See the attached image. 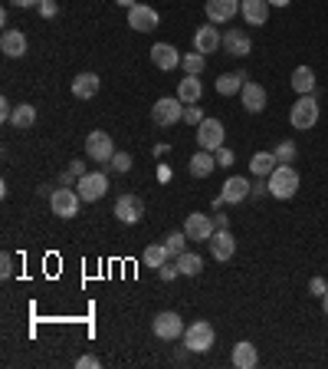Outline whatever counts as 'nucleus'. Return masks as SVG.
Masks as SVG:
<instances>
[{"label": "nucleus", "instance_id": "f257e3e1", "mask_svg": "<svg viewBox=\"0 0 328 369\" xmlns=\"http://www.w3.org/2000/svg\"><path fill=\"white\" fill-rule=\"evenodd\" d=\"M299 172L292 168V165H286V162H279L276 165V172L266 178V184H269V195L273 198H279V201H289V198H296V192H299Z\"/></svg>", "mask_w": 328, "mask_h": 369}, {"label": "nucleus", "instance_id": "f03ea898", "mask_svg": "<svg viewBox=\"0 0 328 369\" xmlns=\"http://www.w3.org/2000/svg\"><path fill=\"white\" fill-rule=\"evenodd\" d=\"M181 339H184V346L190 353H210L214 343H217V333H214V327H210L207 320H197V323H188V330H184Z\"/></svg>", "mask_w": 328, "mask_h": 369}, {"label": "nucleus", "instance_id": "7ed1b4c3", "mask_svg": "<svg viewBox=\"0 0 328 369\" xmlns=\"http://www.w3.org/2000/svg\"><path fill=\"white\" fill-rule=\"evenodd\" d=\"M289 123H292V129H299V132L315 129V123H318V99H315V92H312V96H299L296 106H292V113H289Z\"/></svg>", "mask_w": 328, "mask_h": 369}, {"label": "nucleus", "instance_id": "20e7f679", "mask_svg": "<svg viewBox=\"0 0 328 369\" xmlns=\"http://www.w3.org/2000/svg\"><path fill=\"white\" fill-rule=\"evenodd\" d=\"M151 119H155V125H161V129L184 123V103H181L178 96H164V99H158V103L151 106Z\"/></svg>", "mask_w": 328, "mask_h": 369}, {"label": "nucleus", "instance_id": "39448f33", "mask_svg": "<svg viewBox=\"0 0 328 369\" xmlns=\"http://www.w3.org/2000/svg\"><path fill=\"white\" fill-rule=\"evenodd\" d=\"M112 155H115V142H112V135L102 132V129L89 132V139H86V158H92V162H99V165H109Z\"/></svg>", "mask_w": 328, "mask_h": 369}, {"label": "nucleus", "instance_id": "423d86ee", "mask_svg": "<svg viewBox=\"0 0 328 369\" xmlns=\"http://www.w3.org/2000/svg\"><path fill=\"white\" fill-rule=\"evenodd\" d=\"M79 201H82V195L72 192V188H66V184L56 188V192H50V208L56 218H76L79 215Z\"/></svg>", "mask_w": 328, "mask_h": 369}, {"label": "nucleus", "instance_id": "0eeeda50", "mask_svg": "<svg viewBox=\"0 0 328 369\" xmlns=\"http://www.w3.org/2000/svg\"><path fill=\"white\" fill-rule=\"evenodd\" d=\"M184 330H188V327H184V320H181L174 310L158 313L155 323H151V333H155L158 339H181V337H184Z\"/></svg>", "mask_w": 328, "mask_h": 369}, {"label": "nucleus", "instance_id": "6e6552de", "mask_svg": "<svg viewBox=\"0 0 328 369\" xmlns=\"http://www.w3.org/2000/svg\"><path fill=\"white\" fill-rule=\"evenodd\" d=\"M207 244H210V257L220 261V264H230V257L237 254V237L230 234V227H217Z\"/></svg>", "mask_w": 328, "mask_h": 369}, {"label": "nucleus", "instance_id": "1a4fd4ad", "mask_svg": "<svg viewBox=\"0 0 328 369\" xmlns=\"http://www.w3.org/2000/svg\"><path fill=\"white\" fill-rule=\"evenodd\" d=\"M223 139H227V129H223L220 119H204V123L197 125V145H200V149L217 152L220 145H223Z\"/></svg>", "mask_w": 328, "mask_h": 369}, {"label": "nucleus", "instance_id": "9d476101", "mask_svg": "<svg viewBox=\"0 0 328 369\" xmlns=\"http://www.w3.org/2000/svg\"><path fill=\"white\" fill-rule=\"evenodd\" d=\"M76 192L82 195V201H99L109 192V178H105V172H86L76 184Z\"/></svg>", "mask_w": 328, "mask_h": 369}, {"label": "nucleus", "instance_id": "9b49d317", "mask_svg": "<svg viewBox=\"0 0 328 369\" xmlns=\"http://www.w3.org/2000/svg\"><path fill=\"white\" fill-rule=\"evenodd\" d=\"M115 218H119L122 225H138L141 218H145V201L138 195H122L115 201Z\"/></svg>", "mask_w": 328, "mask_h": 369}, {"label": "nucleus", "instance_id": "f8f14e48", "mask_svg": "<svg viewBox=\"0 0 328 369\" xmlns=\"http://www.w3.org/2000/svg\"><path fill=\"white\" fill-rule=\"evenodd\" d=\"M253 195V182L249 178H243V175H233V178H227L223 182V205H240V201H247V198Z\"/></svg>", "mask_w": 328, "mask_h": 369}, {"label": "nucleus", "instance_id": "ddd939ff", "mask_svg": "<svg viewBox=\"0 0 328 369\" xmlns=\"http://www.w3.org/2000/svg\"><path fill=\"white\" fill-rule=\"evenodd\" d=\"M214 231H217L214 218L200 215V211L188 215V221H184V234H188L190 241H210V237H214Z\"/></svg>", "mask_w": 328, "mask_h": 369}, {"label": "nucleus", "instance_id": "4468645a", "mask_svg": "<svg viewBox=\"0 0 328 369\" xmlns=\"http://www.w3.org/2000/svg\"><path fill=\"white\" fill-rule=\"evenodd\" d=\"M129 27L138 33L155 30L158 27V11L148 7V4H135V7H129Z\"/></svg>", "mask_w": 328, "mask_h": 369}, {"label": "nucleus", "instance_id": "2eb2a0df", "mask_svg": "<svg viewBox=\"0 0 328 369\" xmlns=\"http://www.w3.org/2000/svg\"><path fill=\"white\" fill-rule=\"evenodd\" d=\"M204 13H207V23H230L240 13V0H207Z\"/></svg>", "mask_w": 328, "mask_h": 369}, {"label": "nucleus", "instance_id": "dca6fc26", "mask_svg": "<svg viewBox=\"0 0 328 369\" xmlns=\"http://www.w3.org/2000/svg\"><path fill=\"white\" fill-rule=\"evenodd\" d=\"M220 46H223V33L217 30V23H207V27H197V33H194V50L197 53H217Z\"/></svg>", "mask_w": 328, "mask_h": 369}, {"label": "nucleus", "instance_id": "f3484780", "mask_svg": "<svg viewBox=\"0 0 328 369\" xmlns=\"http://www.w3.org/2000/svg\"><path fill=\"white\" fill-rule=\"evenodd\" d=\"M240 99H243V109L253 115H259L266 109V89L259 86L256 80H247L243 82V89H240Z\"/></svg>", "mask_w": 328, "mask_h": 369}, {"label": "nucleus", "instance_id": "a211bd4d", "mask_svg": "<svg viewBox=\"0 0 328 369\" xmlns=\"http://www.w3.org/2000/svg\"><path fill=\"white\" fill-rule=\"evenodd\" d=\"M223 50L230 53V56H249L253 53V40H249L247 30H240V27H230L227 33H223Z\"/></svg>", "mask_w": 328, "mask_h": 369}, {"label": "nucleus", "instance_id": "6ab92c4d", "mask_svg": "<svg viewBox=\"0 0 328 369\" xmlns=\"http://www.w3.org/2000/svg\"><path fill=\"white\" fill-rule=\"evenodd\" d=\"M240 13L249 27H263L269 20V0H240Z\"/></svg>", "mask_w": 328, "mask_h": 369}, {"label": "nucleus", "instance_id": "aec40b11", "mask_svg": "<svg viewBox=\"0 0 328 369\" xmlns=\"http://www.w3.org/2000/svg\"><path fill=\"white\" fill-rule=\"evenodd\" d=\"M151 63H155V66H158V70H178L181 66V53L174 50V46H171V43H155V46H151Z\"/></svg>", "mask_w": 328, "mask_h": 369}, {"label": "nucleus", "instance_id": "412c9836", "mask_svg": "<svg viewBox=\"0 0 328 369\" xmlns=\"http://www.w3.org/2000/svg\"><path fill=\"white\" fill-rule=\"evenodd\" d=\"M178 99L184 106H197L204 99V82H200V76H184L178 82Z\"/></svg>", "mask_w": 328, "mask_h": 369}, {"label": "nucleus", "instance_id": "4be33fe9", "mask_svg": "<svg viewBox=\"0 0 328 369\" xmlns=\"http://www.w3.org/2000/svg\"><path fill=\"white\" fill-rule=\"evenodd\" d=\"M230 359H233V366L237 369H256L259 353H256V346H253L249 339H240L237 346H233V353H230Z\"/></svg>", "mask_w": 328, "mask_h": 369}, {"label": "nucleus", "instance_id": "5701e85b", "mask_svg": "<svg viewBox=\"0 0 328 369\" xmlns=\"http://www.w3.org/2000/svg\"><path fill=\"white\" fill-rule=\"evenodd\" d=\"M217 168V155L207 152V149H200V152L190 155V162H188V172L194 175V178H207L210 172Z\"/></svg>", "mask_w": 328, "mask_h": 369}, {"label": "nucleus", "instance_id": "b1692460", "mask_svg": "<svg viewBox=\"0 0 328 369\" xmlns=\"http://www.w3.org/2000/svg\"><path fill=\"white\" fill-rule=\"evenodd\" d=\"M102 80H99V73H79L76 80H72V96L76 99H92L96 92H99Z\"/></svg>", "mask_w": 328, "mask_h": 369}, {"label": "nucleus", "instance_id": "393cba45", "mask_svg": "<svg viewBox=\"0 0 328 369\" xmlns=\"http://www.w3.org/2000/svg\"><path fill=\"white\" fill-rule=\"evenodd\" d=\"M0 53L4 56H23L27 53V37H23L20 30H4V37H0Z\"/></svg>", "mask_w": 328, "mask_h": 369}, {"label": "nucleus", "instance_id": "a878e982", "mask_svg": "<svg viewBox=\"0 0 328 369\" xmlns=\"http://www.w3.org/2000/svg\"><path fill=\"white\" fill-rule=\"evenodd\" d=\"M292 89L299 96H312L315 92V70L312 66H296L292 70Z\"/></svg>", "mask_w": 328, "mask_h": 369}, {"label": "nucleus", "instance_id": "bb28decb", "mask_svg": "<svg viewBox=\"0 0 328 369\" xmlns=\"http://www.w3.org/2000/svg\"><path fill=\"white\" fill-rule=\"evenodd\" d=\"M276 165H279L276 152H256L249 158V172L256 175V178H269V175L276 172Z\"/></svg>", "mask_w": 328, "mask_h": 369}, {"label": "nucleus", "instance_id": "cd10ccee", "mask_svg": "<svg viewBox=\"0 0 328 369\" xmlns=\"http://www.w3.org/2000/svg\"><path fill=\"white\" fill-rule=\"evenodd\" d=\"M243 82H247V70H237V73H223L217 80V92L220 96H237L243 89Z\"/></svg>", "mask_w": 328, "mask_h": 369}, {"label": "nucleus", "instance_id": "c85d7f7f", "mask_svg": "<svg viewBox=\"0 0 328 369\" xmlns=\"http://www.w3.org/2000/svg\"><path fill=\"white\" fill-rule=\"evenodd\" d=\"M11 125H13V129H33V125H37V109H33L30 103H20V106H13Z\"/></svg>", "mask_w": 328, "mask_h": 369}, {"label": "nucleus", "instance_id": "c756f323", "mask_svg": "<svg viewBox=\"0 0 328 369\" xmlns=\"http://www.w3.org/2000/svg\"><path fill=\"white\" fill-rule=\"evenodd\" d=\"M168 247L164 244H148L145 247V254H141V264H148V267H155V270H158V267H164L168 264Z\"/></svg>", "mask_w": 328, "mask_h": 369}, {"label": "nucleus", "instance_id": "7c9ffc66", "mask_svg": "<svg viewBox=\"0 0 328 369\" xmlns=\"http://www.w3.org/2000/svg\"><path fill=\"white\" fill-rule=\"evenodd\" d=\"M181 70L188 73V76H200V73L207 70V56H204V53H184V56H181Z\"/></svg>", "mask_w": 328, "mask_h": 369}, {"label": "nucleus", "instance_id": "2f4dec72", "mask_svg": "<svg viewBox=\"0 0 328 369\" xmlns=\"http://www.w3.org/2000/svg\"><path fill=\"white\" fill-rule=\"evenodd\" d=\"M178 270L184 277H197L200 270H204V257L200 254H190V251H184V254L178 257Z\"/></svg>", "mask_w": 328, "mask_h": 369}, {"label": "nucleus", "instance_id": "473e14b6", "mask_svg": "<svg viewBox=\"0 0 328 369\" xmlns=\"http://www.w3.org/2000/svg\"><path fill=\"white\" fill-rule=\"evenodd\" d=\"M188 241H190V237L184 234V231H171V234L164 237V247H168V254L178 261V257L188 251Z\"/></svg>", "mask_w": 328, "mask_h": 369}, {"label": "nucleus", "instance_id": "72a5a7b5", "mask_svg": "<svg viewBox=\"0 0 328 369\" xmlns=\"http://www.w3.org/2000/svg\"><path fill=\"white\" fill-rule=\"evenodd\" d=\"M273 152H276V158H279V162L292 165V158L299 155V149H296V142H292V139H282V142H279L276 149H273Z\"/></svg>", "mask_w": 328, "mask_h": 369}, {"label": "nucleus", "instance_id": "f704fd0d", "mask_svg": "<svg viewBox=\"0 0 328 369\" xmlns=\"http://www.w3.org/2000/svg\"><path fill=\"white\" fill-rule=\"evenodd\" d=\"M109 168H112V172H122V175H125V172L131 168V155H129V152H115V155H112V162H109Z\"/></svg>", "mask_w": 328, "mask_h": 369}, {"label": "nucleus", "instance_id": "c9c22d12", "mask_svg": "<svg viewBox=\"0 0 328 369\" xmlns=\"http://www.w3.org/2000/svg\"><path fill=\"white\" fill-rule=\"evenodd\" d=\"M308 294H312V297H325L328 294L325 277H312V280H308Z\"/></svg>", "mask_w": 328, "mask_h": 369}, {"label": "nucleus", "instance_id": "e433bc0d", "mask_svg": "<svg viewBox=\"0 0 328 369\" xmlns=\"http://www.w3.org/2000/svg\"><path fill=\"white\" fill-rule=\"evenodd\" d=\"M37 11H40V17H43V20H53V17L60 13V4H56V0H43L40 7H37Z\"/></svg>", "mask_w": 328, "mask_h": 369}, {"label": "nucleus", "instance_id": "4c0bfd02", "mask_svg": "<svg viewBox=\"0 0 328 369\" xmlns=\"http://www.w3.org/2000/svg\"><path fill=\"white\" fill-rule=\"evenodd\" d=\"M184 123H188V125H200V123H204L200 106H184Z\"/></svg>", "mask_w": 328, "mask_h": 369}, {"label": "nucleus", "instance_id": "58836bf2", "mask_svg": "<svg viewBox=\"0 0 328 369\" xmlns=\"http://www.w3.org/2000/svg\"><path fill=\"white\" fill-rule=\"evenodd\" d=\"M11 274H13V254L11 251H4V254H0V277L11 280Z\"/></svg>", "mask_w": 328, "mask_h": 369}, {"label": "nucleus", "instance_id": "ea45409f", "mask_svg": "<svg viewBox=\"0 0 328 369\" xmlns=\"http://www.w3.org/2000/svg\"><path fill=\"white\" fill-rule=\"evenodd\" d=\"M214 155H217V165H223V168H230V165H233V158H237V155H233V149H227V145H220Z\"/></svg>", "mask_w": 328, "mask_h": 369}, {"label": "nucleus", "instance_id": "a19ab883", "mask_svg": "<svg viewBox=\"0 0 328 369\" xmlns=\"http://www.w3.org/2000/svg\"><path fill=\"white\" fill-rule=\"evenodd\" d=\"M76 369H102V359L99 356H79L76 359Z\"/></svg>", "mask_w": 328, "mask_h": 369}, {"label": "nucleus", "instance_id": "79ce46f5", "mask_svg": "<svg viewBox=\"0 0 328 369\" xmlns=\"http://www.w3.org/2000/svg\"><path fill=\"white\" fill-rule=\"evenodd\" d=\"M158 274H161V280H174L181 270H178V264H164V267H158Z\"/></svg>", "mask_w": 328, "mask_h": 369}, {"label": "nucleus", "instance_id": "37998d69", "mask_svg": "<svg viewBox=\"0 0 328 369\" xmlns=\"http://www.w3.org/2000/svg\"><path fill=\"white\" fill-rule=\"evenodd\" d=\"M11 115H13L11 99H0V119H4V123H11Z\"/></svg>", "mask_w": 328, "mask_h": 369}, {"label": "nucleus", "instance_id": "c03bdc74", "mask_svg": "<svg viewBox=\"0 0 328 369\" xmlns=\"http://www.w3.org/2000/svg\"><path fill=\"white\" fill-rule=\"evenodd\" d=\"M70 172L76 175V178H82V175H86V162H82V158H72V165H70Z\"/></svg>", "mask_w": 328, "mask_h": 369}, {"label": "nucleus", "instance_id": "a18cd8bd", "mask_svg": "<svg viewBox=\"0 0 328 369\" xmlns=\"http://www.w3.org/2000/svg\"><path fill=\"white\" fill-rule=\"evenodd\" d=\"M214 225H217V227H230V218L223 215V211H217V215H214Z\"/></svg>", "mask_w": 328, "mask_h": 369}, {"label": "nucleus", "instance_id": "49530a36", "mask_svg": "<svg viewBox=\"0 0 328 369\" xmlns=\"http://www.w3.org/2000/svg\"><path fill=\"white\" fill-rule=\"evenodd\" d=\"M13 7H40L43 0H11Z\"/></svg>", "mask_w": 328, "mask_h": 369}, {"label": "nucleus", "instance_id": "de8ad7c7", "mask_svg": "<svg viewBox=\"0 0 328 369\" xmlns=\"http://www.w3.org/2000/svg\"><path fill=\"white\" fill-rule=\"evenodd\" d=\"M253 195H256V198H263V195H269V184H253Z\"/></svg>", "mask_w": 328, "mask_h": 369}, {"label": "nucleus", "instance_id": "09e8293b", "mask_svg": "<svg viewBox=\"0 0 328 369\" xmlns=\"http://www.w3.org/2000/svg\"><path fill=\"white\" fill-rule=\"evenodd\" d=\"M158 178H161V182H168V178H171V168H168V165H161V168H158Z\"/></svg>", "mask_w": 328, "mask_h": 369}, {"label": "nucleus", "instance_id": "8fccbe9b", "mask_svg": "<svg viewBox=\"0 0 328 369\" xmlns=\"http://www.w3.org/2000/svg\"><path fill=\"white\" fill-rule=\"evenodd\" d=\"M115 4H119V7H125V11H129V7H135L138 0H115Z\"/></svg>", "mask_w": 328, "mask_h": 369}, {"label": "nucleus", "instance_id": "3c124183", "mask_svg": "<svg viewBox=\"0 0 328 369\" xmlns=\"http://www.w3.org/2000/svg\"><path fill=\"white\" fill-rule=\"evenodd\" d=\"M292 0H269V7H289Z\"/></svg>", "mask_w": 328, "mask_h": 369}, {"label": "nucleus", "instance_id": "603ef678", "mask_svg": "<svg viewBox=\"0 0 328 369\" xmlns=\"http://www.w3.org/2000/svg\"><path fill=\"white\" fill-rule=\"evenodd\" d=\"M322 313H325V317H328V294H325V297H322Z\"/></svg>", "mask_w": 328, "mask_h": 369}]
</instances>
